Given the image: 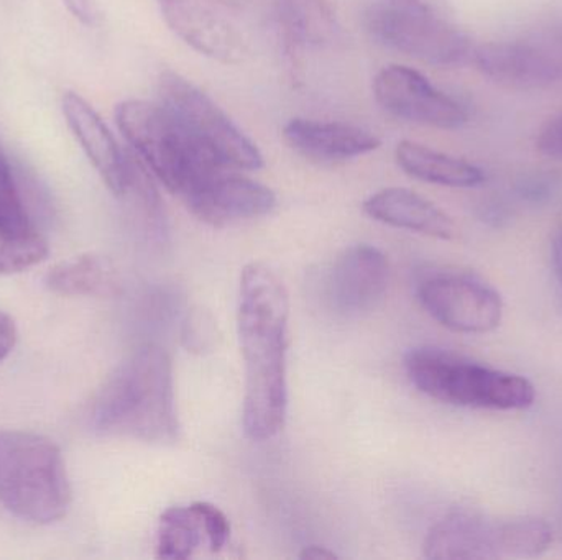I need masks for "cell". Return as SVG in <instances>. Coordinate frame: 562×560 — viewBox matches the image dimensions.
<instances>
[{
	"label": "cell",
	"mask_w": 562,
	"mask_h": 560,
	"mask_svg": "<svg viewBox=\"0 0 562 560\" xmlns=\"http://www.w3.org/2000/svg\"><path fill=\"white\" fill-rule=\"evenodd\" d=\"M290 295L279 273L249 263L240 275L237 331L246 364L243 424L254 443H266L286 423V351Z\"/></svg>",
	"instance_id": "1"
},
{
	"label": "cell",
	"mask_w": 562,
	"mask_h": 560,
	"mask_svg": "<svg viewBox=\"0 0 562 560\" xmlns=\"http://www.w3.org/2000/svg\"><path fill=\"white\" fill-rule=\"evenodd\" d=\"M91 427L101 436L151 444L178 439L173 364L160 345L132 352L108 378L91 408Z\"/></svg>",
	"instance_id": "2"
},
{
	"label": "cell",
	"mask_w": 562,
	"mask_h": 560,
	"mask_svg": "<svg viewBox=\"0 0 562 560\" xmlns=\"http://www.w3.org/2000/svg\"><path fill=\"white\" fill-rule=\"evenodd\" d=\"M0 505L23 522L52 525L71 505L61 450L48 437L0 431Z\"/></svg>",
	"instance_id": "3"
},
{
	"label": "cell",
	"mask_w": 562,
	"mask_h": 560,
	"mask_svg": "<svg viewBox=\"0 0 562 560\" xmlns=\"http://www.w3.org/2000/svg\"><path fill=\"white\" fill-rule=\"evenodd\" d=\"M405 368L422 393L452 407L520 411L537 400V388L528 378L442 348H415L406 355Z\"/></svg>",
	"instance_id": "4"
},
{
	"label": "cell",
	"mask_w": 562,
	"mask_h": 560,
	"mask_svg": "<svg viewBox=\"0 0 562 560\" xmlns=\"http://www.w3.org/2000/svg\"><path fill=\"white\" fill-rule=\"evenodd\" d=\"M115 121L138 160L170 193L183 197L211 174L227 170L184 132L160 102H121L115 107Z\"/></svg>",
	"instance_id": "5"
},
{
	"label": "cell",
	"mask_w": 562,
	"mask_h": 560,
	"mask_svg": "<svg viewBox=\"0 0 562 560\" xmlns=\"http://www.w3.org/2000/svg\"><path fill=\"white\" fill-rule=\"evenodd\" d=\"M158 95L160 104L221 167L244 171L263 167L257 145L193 82L167 69L158 81Z\"/></svg>",
	"instance_id": "6"
},
{
	"label": "cell",
	"mask_w": 562,
	"mask_h": 560,
	"mask_svg": "<svg viewBox=\"0 0 562 560\" xmlns=\"http://www.w3.org/2000/svg\"><path fill=\"white\" fill-rule=\"evenodd\" d=\"M366 26L380 45L429 65L458 66L474 56L468 36L419 0L373 3Z\"/></svg>",
	"instance_id": "7"
},
{
	"label": "cell",
	"mask_w": 562,
	"mask_h": 560,
	"mask_svg": "<svg viewBox=\"0 0 562 560\" xmlns=\"http://www.w3.org/2000/svg\"><path fill=\"white\" fill-rule=\"evenodd\" d=\"M474 59L488 79L507 88L541 89L561 84L562 16L514 38L479 46Z\"/></svg>",
	"instance_id": "8"
},
{
	"label": "cell",
	"mask_w": 562,
	"mask_h": 560,
	"mask_svg": "<svg viewBox=\"0 0 562 560\" xmlns=\"http://www.w3.org/2000/svg\"><path fill=\"white\" fill-rule=\"evenodd\" d=\"M423 308L442 328L459 334H488L504 319L497 289L464 273H436L418 285Z\"/></svg>",
	"instance_id": "9"
},
{
	"label": "cell",
	"mask_w": 562,
	"mask_h": 560,
	"mask_svg": "<svg viewBox=\"0 0 562 560\" xmlns=\"http://www.w3.org/2000/svg\"><path fill=\"white\" fill-rule=\"evenodd\" d=\"M168 28L188 46L224 65H239L249 55V39L239 22L216 0H158Z\"/></svg>",
	"instance_id": "10"
},
{
	"label": "cell",
	"mask_w": 562,
	"mask_h": 560,
	"mask_svg": "<svg viewBox=\"0 0 562 560\" xmlns=\"http://www.w3.org/2000/svg\"><path fill=\"white\" fill-rule=\"evenodd\" d=\"M373 94L386 112L415 124L452 130L468 122L461 104L408 66H385L375 76Z\"/></svg>",
	"instance_id": "11"
},
{
	"label": "cell",
	"mask_w": 562,
	"mask_h": 560,
	"mask_svg": "<svg viewBox=\"0 0 562 560\" xmlns=\"http://www.w3.org/2000/svg\"><path fill=\"white\" fill-rule=\"evenodd\" d=\"M183 201L193 216L213 227L256 219L272 213L277 206L276 193L269 186L250 178L226 173V170L216 171L201 181L184 194Z\"/></svg>",
	"instance_id": "12"
},
{
	"label": "cell",
	"mask_w": 562,
	"mask_h": 560,
	"mask_svg": "<svg viewBox=\"0 0 562 560\" xmlns=\"http://www.w3.org/2000/svg\"><path fill=\"white\" fill-rule=\"evenodd\" d=\"M390 263L376 247L353 245L344 250L327 276V299L344 316L373 311L385 298Z\"/></svg>",
	"instance_id": "13"
},
{
	"label": "cell",
	"mask_w": 562,
	"mask_h": 560,
	"mask_svg": "<svg viewBox=\"0 0 562 560\" xmlns=\"http://www.w3.org/2000/svg\"><path fill=\"white\" fill-rule=\"evenodd\" d=\"M46 256L48 243L26 213L12 164L0 144V273L25 272Z\"/></svg>",
	"instance_id": "14"
},
{
	"label": "cell",
	"mask_w": 562,
	"mask_h": 560,
	"mask_svg": "<svg viewBox=\"0 0 562 560\" xmlns=\"http://www.w3.org/2000/svg\"><path fill=\"white\" fill-rule=\"evenodd\" d=\"M63 114L86 157L115 196H125L131 183V157L119 148L98 112L76 92L63 95Z\"/></svg>",
	"instance_id": "15"
},
{
	"label": "cell",
	"mask_w": 562,
	"mask_h": 560,
	"mask_svg": "<svg viewBox=\"0 0 562 560\" xmlns=\"http://www.w3.org/2000/svg\"><path fill=\"white\" fill-rule=\"evenodd\" d=\"M283 137L293 150L317 161H346L372 153L382 145L366 128L344 122L293 118L283 128Z\"/></svg>",
	"instance_id": "16"
},
{
	"label": "cell",
	"mask_w": 562,
	"mask_h": 560,
	"mask_svg": "<svg viewBox=\"0 0 562 560\" xmlns=\"http://www.w3.org/2000/svg\"><path fill=\"white\" fill-rule=\"evenodd\" d=\"M497 522L471 510H452L426 535L425 558L428 559H498Z\"/></svg>",
	"instance_id": "17"
},
{
	"label": "cell",
	"mask_w": 562,
	"mask_h": 560,
	"mask_svg": "<svg viewBox=\"0 0 562 560\" xmlns=\"http://www.w3.org/2000/svg\"><path fill=\"white\" fill-rule=\"evenodd\" d=\"M363 213L376 222L432 239L452 240L458 236L454 220L445 210L405 187H386L372 194L363 203Z\"/></svg>",
	"instance_id": "18"
},
{
	"label": "cell",
	"mask_w": 562,
	"mask_h": 560,
	"mask_svg": "<svg viewBox=\"0 0 562 560\" xmlns=\"http://www.w3.org/2000/svg\"><path fill=\"white\" fill-rule=\"evenodd\" d=\"M395 157L406 174L425 183L448 187H477L485 183L484 171L475 164L415 141H402Z\"/></svg>",
	"instance_id": "19"
},
{
	"label": "cell",
	"mask_w": 562,
	"mask_h": 560,
	"mask_svg": "<svg viewBox=\"0 0 562 560\" xmlns=\"http://www.w3.org/2000/svg\"><path fill=\"white\" fill-rule=\"evenodd\" d=\"M45 286L61 296H114L119 293L117 270L104 256L82 253L48 270Z\"/></svg>",
	"instance_id": "20"
},
{
	"label": "cell",
	"mask_w": 562,
	"mask_h": 560,
	"mask_svg": "<svg viewBox=\"0 0 562 560\" xmlns=\"http://www.w3.org/2000/svg\"><path fill=\"white\" fill-rule=\"evenodd\" d=\"M200 516L191 506H173L161 513L157 535V558L184 560L200 548L203 541Z\"/></svg>",
	"instance_id": "21"
},
{
	"label": "cell",
	"mask_w": 562,
	"mask_h": 560,
	"mask_svg": "<svg viewBox=\"0 0 562 560\" xmlns=\"http://www.w3.org/2000/svg\"><path fill=\"white\" fill-rule=\"evenodd\" d=\"M498 558H538L553 546V528L537 516L497 522Z\"/></svg>",
	"instance_id": "22"
},
{
	"label": "cell",
	"mask_w": 562,
	"mask_h": 560,
	"mask_svg": "<svg viewBox=\"0 0 562 560\" xmlns=\"http://www.w3.org/2000/svg\"><path fill=\"white\" fill-rule=\"evenodd\" d=\"M183 345L194 354H206L216 345L217 322L214 321L211 312L198 308L188 315L183 324Z\"/></svg>",
	"instance_id": "23"
},
{
	"label": "cell",
	"mask_w": 562,
	"mask_h": 560,
	"mask_svg": "<svg viewBox=\"0 0 562 560\" xmlns=\"http://www.w3.org/2000/svg\"><path fill=\"white\" fill-rule=\"evenodd\" d=\"M191 508L200 516L211 551H223L231 538V525L227 516L213 503L196 502L191 505Z\"/></svg>",
	"instance_id": "24"
},
{
	"label": "cell",
	"mask_w": 562,
	"mask_h": 560,
	"mask_svg": "<svg viewBox=\"0 0 562 560\" xmlns=\"http://www.w3.org/2000/svg\"><path fill=\"white\" fill-rule=\"evenodd\" d=\"M558 184H560V180L550 171H537V173L521 178L515 186V191L521 201L538 204L550 199L554 191L558 190Z\"/></svg>",
	"instance_id": "25"
},
{
	"label": "cell",
	"mask_w": 562,
	"mask_h": 560,
	"mask_svg": "<svg viewBox=\"0 0 562 560\" xmlns=\"http://www.w3.org/2000/svg\"><path fill=\"white\" fill-rule=\"evenodd\" d=\"M537 148L543 157L562 160V112L551 117L541 127L537 138Z\"/></svg>",
	"instance_id": "26"
},
{
	"label": "cell",
	"mask_w": 562,
	"mask_h": 560,
	"mask_svg": "<svg viewBox=\"0 0 562 560\" xmlns=\"http://www.w3.org/2000/svg\"><path fill=\"white\" fill-rule=\"evenodd\" d=\"M16 338L19 332H16L15 321L7 312L0 311V362L13 351Z\"/></svg>",
	"instance_id": "27"
},
{
	"label": "cell",
	"mask_w": 562,
	"mask_h": 560,
	"mask_svg": "<svg viewBox=\"0 0 562 560\" xmlns=\"http://www.w3.org/2000/svg\"><path fill=\"white\" fill-rule=\"evenodd\" d=\"M63 3L72 13V16H76L85 25H94L98 20V10L92 0H63Z\"/></svg>",
	"instance_id": "28"
},
{
	"label": "cell",
	"mask_w": 562,
	"mask_h": 560,
	"mask_svg": "<svg viewBox=\"0 0 562 560\" xmlns=\"http://www.w3.org/2000/svg\"><path fill=\"white\" fill-rule=\"evenodd\" d=\"M551 266H553L554 278H557L562 299V227L554 233L553 243H551Z\"/></svg>",
	"instance_id": "29"
},
{
	"label": "cell",
	"mask_w": 562,
	"mask_h": 560,
	"mask_svg": "<svg viewBox=\"0 0 562 560\" xmlns=\"http://www.w3.org/2000/svg\"><path fill=\"white\" fill-rule=\"evenodd\" d=\"M300 558L304 560H334L337 559V555L327 548H321V546H307L301 552Z\"/></svg>",
	"instance_id": "30"
}]
</instances>
